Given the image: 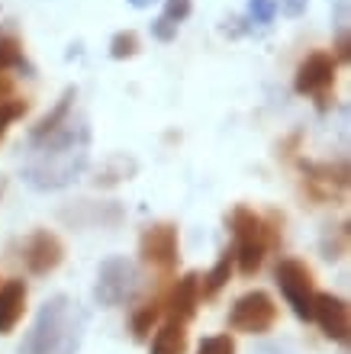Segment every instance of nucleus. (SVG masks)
<instances>
[{
    "label": "nucleus",
    "instance_id": "9d476101",
    "mask_svg": "<svg viewBox=\"0 0 351 354\" xmlns=\"http://www.w3.org/2000/svg\"><path fill=\"white\" fill-rule=\"evenodd\" d=\"M229 225H232V235H235V245H249V242L268 245V235H271L268 223L255 209H249V206H235L229 216Z\"/></svg>",
    "mask_w": 351,
    "mask_h": 354
},
{
    "label": "nucleus",
    "instance_id": "f257e3e1",
    "mask_svg": "<svg viewBox=\"0 0 351 354\" xmlns=\"http://www.w3.org/2000/svg\"><path fill=\"white\" fill-rule=\"evenodd\" d=\"M71 303L65 297L46 303L23 345V354H71L78 348V328L71 326Z\"/></svg>",
    "mask_w": 351,
    "mask_h": 354
},
{
    "label": "nucleus",
    "instance_id": "a211bd4d",
    "mask_svg": "<svg viewBox=\"0 0 351 354\" xmlns=\"http://www.w3.org/2000/svg\"><path fill=\"white\" fill-rule=\"evenodd\" d=\"M158 313H161V303H148V306H142L139 313H136V319H132V332H136V338H145L148 332H152Z\"/></svg>",
    "mask_w": 351,
    "mask_h": 354
},
{
    "label": "nucleus",
    "instance_id": "6ab92c4d",
    "mask_svg": "<svg viewBox=\"0 0 351 354\" xmlns=\"http://www.w3.org/2000/svg\"><path fill=\"white\" fill-rule=\"evenodd\" d=\"M23 113H26V103H23V100H3V103H0V139L7 136L10 122L19 120Z\"/></svg>",
    "mask_w": 351,
    "mask_h": 354
},
{
    "label": "nucleus",
    "instance_id": "20e7f679",
    "mask_svg": "<svg viewBox=\"0 0 351 354\" xmlns=\"http://www.w3.org/2000/svg\"><path fill=\"white\" fill-rule=\"evenodd\" d=\"M136 264L126 261V258H110L103 261L100 268V280H97V299L107 303V306H120L126 297H132L136 290Z\"/></svg>",
    "mask_w": 351,
    "mask_h": 354
},
{
    "label": "nucleus",
    "instance_id": "a878e982",
    "mask_svg": "<svg viewBox=\"0 0 351 354\" xmlns=\"http://www.w3.org/2000/svg\"><path fill=\"white\" fill-rule=\"evenodd\" d=\"M303 7H306V0H287V3H284V10L290 13V17H296V13H303Z\"/></svg>",
    "mask_w": 351,
    "mask_h": 354
},
{
    "label": "nucleus",
    "instance_id": "39448f33",
    "mask_svg": "<svg viewBox=\"0 0 351 354\" xmlns=\"http://www.w3.org/2000/svg\"><path fill=\"white\" fill-rule=\"evenodd\" d=\"M139 254L142 261L152 264V268L171 270L177 264V229L171 223L148 225L139 239Z\"/></svg>",
    "mask_w": 351,
    "mask_h": 354
},
{
    "label": "nucleus",
    "instance_id": "aec40b11",
    "mask_svg": "<svg viewBox=\"0 0 351 354\" xmlns=\"http://www.w3.org/2000/svg\"><path fill=\"white\" fill-rule=\"evenodd\" d=\"M197 354H235V342L232 335H213L200 342V351Z\"/></svg>",
    "mask_w": 351,
    "mask_h": 354
},
{
    "label": "nucleus",
    "instance_id": "b1692460",
    "mask_svg": "<svg viewBox=\"0 0 351 354\" xmlns=\"http://www.w3.org/2000/svg\"><path fill=\"white\" fill-rule=\"evenodd\" d=\"M13 91H17V87H13V77H10L7 71H0V103L13 100Z\"/></svg>",
    "mask_w": 351,
    "mask_h": 354
},
{
    "label": "nucleus",
    "instance_id": "f3484780",
    "mask_svg": "<svg viewBox=\"0 0 351 354\" xmlns=\"http://www.w3.org/2000/svg\"><path fill=\"white\" fill-rule=\"evenodd\" d=\"M23 65V48L13 36H0V71H10V68Z\"/></svg>",
    "mask_w": 351,
    "mask_h": 354
},
{
    "label": "nucleus",
    "instance_id": "9b49d317",
    "mask_svg": "<svg viewBox=\"0 0 351 354\" xmlns=\"http://www.w3.org/2000/svg\"><path fill=\"white\" fill-rule=\"evenodd\" d=\"M26 309V283L23 280H7L0 287V335H7L10 328L19 322Z\"/></svg>",
    "mask_w": 351,
    "mask_h": 354
},
{
    "label": "nucleus",
    "instance_id": "1a4fd4ad",
    "mask_svg": "<svg viewBox=\"0 0 351 354\" xmlns=\"http://www.w3.org/2000/svg\"><path fill=\"white\" fill-rule=\"evenodd\" d=\"M197 303H200V277L197 274H187L174 283L171 290V297H168V313L174 322H187V319H194L197 313Z\"/></svg>",
    "mask_w": 351,
    "mask_h": 354
},
{
    "label": "nucleus",
    "instance_id": "4be33fe9",
    "mask_svg": "<svg viewBox=\"0 0 351 354\" xmlns=\"http://www.w3.org/2000/svg\"><path fill=\"white\" fill-rule=\"evenodd\" d=\"M194 13V0H165V19L171 23H184Z\"/></svg>",
    "mask_w": 351,
    "mask_h": 354
},
{
    "label": "nucleus",
    "instance_id": "f03ea898",
    "mask_svg": "<svg viewBox=\"0 0 351 354\" xmlns=\"http://www.w3.org/2000/svg\"><path fill=\"white\" fill-rule=\"evenodd\" d=\"M278 283H280V293L287 297V303L294 306L296 319H313V270L306 268L303 261L296 258H284L278 264Z\"/></svg>",
    "mask_w": 351,
    "mask_h": 354
},
{
    "label": "nucleus",
    "instance_id": "4468645a",
    "mask_svg": "<svg viewBox=\"0 0 351 354\" xmlns=\"http://www.w3.org/2000/svg\"><path fill=\"white\" fill-rule=\"evenodd\" d=\"M232 258H235V254L232 252H226L219 258V261H216V268L210 270V274H206L204 277V297H216V293H219L222 287H226V283H229V274H232Z\"/></svg>",
    "mask_w": 351,
    "mask_h": 354
},
{
    "label": "nucleus",
    "instance_id": "7ed1b4c3",
    "mask_svg": "<svg viewBox=\"0 0 351 354\" xmlns=\"http://www.w3.org/2000/svg\"><path fill=\"white\" fill-rule=\"evenodd\" d=\"M278 319V306L264 290H251L245 297L235 299V306L229 313V326L235 332H249V335H264Z\"/></svg>",
    "mask_w": 351,
    "mask_h": 354
},
{
    "label": "nucleus",
    "instance_id": "2eb2a0df",
    "mask_svg": "<svg viewBox=\"0 0 351 354\" xmlns=\"http://www.w3.org/2000/svg\"><path fill=\"white\" fill-rule=\"evenodd\" d=\"M264 252H268V245L264 242H249V245H235V258H239V270L242 274H255L264 261Z\"/></svg>",
    "mask_w": 351,
    "mask_h": 354
},
{
    "label": "nucleus",
    "instance_id": "0eeeda50",
    "mask_svg": "<svg viewBox=\"0 0 351 354\" xmlns=\"http://www.w3.org/2000/svg\"><path fill=\"white\" fill-rule=\"evenodd\" d=\"M313 319L319 322V328H323L332 342H348L351 316H348V303H345V299L332 297V293H316Z\"/></svg>",
    "mask_w": 351,
    "mask_h": 354
},
{
    "label": "nucleus",
    "instance_id": "6e6552de",
    "mask_svg": "<svg viewBox=\"0 0 351 354\" xmlns=\"http://www.w3.org/2000/svg\"><path fill=\"white\" fill-rule=\"evenodd\" d=\"M62 258H65V248L58 242V235L46 232V229L36 235H29L26 248H23V261H26V268L33 270V274H48V270H55L58 264H62Z\"/></svg>",
    "mask_w": 351,
    "mask_h": 354
},
{
    "label": "nucleus",
    "instance_id": "5701e85b",
    "mask_svg": "<svg viewBox=\"0 0 351 354\" xmlns=\"http://www.w3.org/2000/svg\"><path fill=\"white\" fill-rule=\"evenodd\" d=\"M152 36H155L158 42H171V39H177V23L158 17L155 23H152Z\"/></svg>",
    "mask_w": 351,
    "mask_h": 354
},
{
    "label": "nucleus",
    "instance_id": "423d86ee",
    "mask_svg": "<svg viewBox=\"0 0 351 354\" xmlns=\"http://www.w3.org/2000/svg\"><path fill=\"white\" fill-rule=\"evenodd\" d=\"M335 55L329 52H309V55L300 62L296 68V77H294V87L296 93H323L335 84Z\"/></svg>",
    "mask_w": 351,
    "mask_h": 354
},
{
    "label": "nucleus",
    "instance_id": "dca6fc26",
    "mask_svg": "<svg viewBox=\"0 0 351 354\" xmlns=\"http://www.w3.org/2000/svg\"><path fill=\"white\" fill-rule=\"evenodd\" d=\"M136 52H139V36H136L132 29H123V32H116V36L110 39V55L116 58V62L132 58Z\"/></svg>",
    "mask_w": 351,
    "mask_h": 354
},
{
    "label": "nucleus",
    "instance_id": "412c9836",
    "mask_svg": "<svg viewBox=\"0 0 351 354\" xmlns=\"http://www.w3.org/2000/svg\"><path fill=\"white\" fill-rule=\"evenodd\" d=\"M249 13L255 23H271L278 17V0H249Z\"/></svg>",
    "mask_w": 351,
    "mask_h": 354
},
{
    "label": "nucleus",
    "instance_id": "bb28decb",
    "mask_svg": "<svg viewBox=\"0 0 351 354\" xmlns=\"http://www.w3.org/2000/svg\"><path fill=\"white\" fill-rule=\"evenodd\" d=\"M132 7H139V10H145V7H152V3H155V0H129Z\"/></svg>",
    "mask_w": 351,
    "mask_h": 354
},
{
    "label": "nucleus",
    "instance_id": "393cba45",
    "mask_svg": "<svg viewBox=\"0 0 351 354\" xmlns=\"http://www.w3.org/2000/svg\"><path fill=\"white\" fill-rule=\"evenodd\" d=\"M335 52H339V58H342V62H348V58H351V42H348V32H342V36H339V42H335Z\"/></svg>",
    "mask_w": 351,
    "mask_h": 354
},
{
    "label": "nucleus",
    "instance_id": "f8f14e48",
    "mask_svg": "<svg viewBox=\"0 0 351 354\" xmlns=\"http://www.w3.org/2000/svg\"><path fill=\"white\" fill-rule=\"evenodd\" d=\"M187 351V332L184 322H165L152 338V354H184Z\"/></svg>",
    "mask_w": 351,
    "mask_h": 354
},
{
    "label": "nucleus",
    "instance_id": "ddd939ff",
    "mask_svg": "<svg viewBox=\"0 0 351 354\" xmlns=\"http://www.w3.org/2000/svg\"><path fill=\"white\" fill-rule=\"evenodd\" d=\"M74 97H78V93H74V87H68V91L62 93V100L55 103V110H52V113H46V116L39 120V126H36V129H33V142H42V139H46V136H52V132H55L58 126H62V122L68 120V110H71Z\"/></svg>",
    "mask_w": 351,
    "mask_h": 354
}]
</instances>
